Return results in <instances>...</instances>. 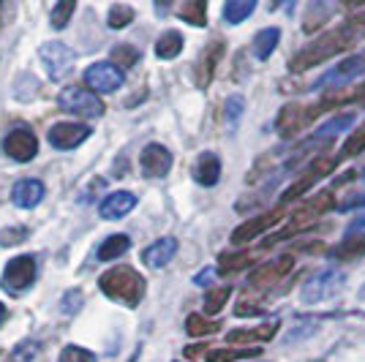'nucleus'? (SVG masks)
I'll use <instances>...</instances> for the list:
<instances>
[{
	"instance_id": "nucleus-1",
	"label": "nucleus",
	"mask_w": 365,
	"mask_h": 362,
	"mask_svg": "<svg viewBox=\"0 0 365 362\" xmlns=\"http://www.w3.org/2000/svg\"><path fill=\"white\" fill-rule=\"evenodd\" d=\"M351 44H354V36H351L349 28H338V31L322 33L319 38H314L311 44H305L303 49L292 58L289 71L303 74L308 68H314V66H319V63L330 61V58L341 55V52H346Z\"/></svg>"
},
{
	"instance_id": "nucleus-2",
	"label": "nucleus",
	"mask_w": 365,
	"mask_h": 362,
	"mask_svg": "<svg viewBox=\"0 0 365 362\" xmlns=\"http://www.w3.org/2000/svg\"><path fill=\"white\" fill-rule=\"evenodd\" d=\"M98 286H101V291L107 294L109 300H118L123 305H128V308H137L142 297H145V278L134 267H125V264L104 272Z\"/></svg>"
},
{
	"instance_id": "nucleus-3",
	"label": "nucleus",
	"mask_w": 365,
	"mask_h": 362,
	"mask_svg": "<svg viewBox=\"0 0 365 362\" xmlns=\"http://www.w3.org/2000/svg\"><path fill=\"white\" fill-rule=\"evenodd\" d=\"M58 106L63 112L74 115V118H85V120H96L104 115V101L96 95L93 90H85V88H63L61 95H58Z\"/></svg>"
},
{
	"instance_id": "nucleus-4",
	"label": "nucleus",
	"mask_w": 365,
	"mask_h": 362,
	"mask_svg": "<svg viewBox=\"0 0 365 362\" xmlns=\"http://www.w3.org/2000/svg\"><path fill=\"white\" fill-rule=\"evenodd\" d=\"M333 207H335L333 191L324 188V191H319L317 197H311L308 202H303L297 210L292 212V229H294V232H303L305 227H314L322 215H327Z\"/></svg>"
},
{
	"instance_id": "nucleus-5",
	"label": "nucleus",
	"mask_w": 365,
	"mask_h": 362,
	"mask_svg": "<svg viewBox=\"0 0 365 362\" xmlns=\"http://www.w3.org/2000/svg\"><path fill=\"white\" fill-rule=\"evenodd\" d=\"M36 281V259L33 257H16L6 264L0 286L6 291H25Z\"/></svg>"
},
{
	"instance_id": "nucleus-6",
	"label": "nucleus",
	"mask_w": 365,
	"mask_h": 362,
	"mask_svg": "<svg viewBox=\"0 0 365 362\" xmlns=\"http://www.w3.org/2000/svg\"><path fill=\"white\" fill-rule=\"evenodd\" d=\"M38 58H41L46 74L52 76V79L66 76L76 63V55L66 44H61V41H49V44H44L41 49H38Z\"/></svg>"
},
{
	"instance_id": "nucleus-7",
	"label": "nucleus",
	"mask_w": 365,
	"mask_h": 362,
	"mask_svg": "<svg viewBox=\"0 0 365 362\" xmlns=\"http://www.w3.org/2000/svg\"><path fill=\"white\" fill-rule=\"evenodd\" d=\"M85 85L93 93H115L123 85V68L118 63H93L85 71Z\"/></svg>"
},
{
	"instance_id": "nucleus-8",
	"label": "nucleus",
	"mask_w": 365,
	"mask_h": 362,
	"mask_svg": "<svg viewBox=\"0 0 365 362\" xmlns=\"http://www.w3.org/2000/svg\"><path fill=\"white\" fill-rule=\"evenodd\" d=\"M93 134L91 125H85V123H55L52 128H49V145L55 148V150H74L79 148L88 136Z\"/></svg>"
},
{
	"instance_id": "nucleus-9",
	"label": "nucleus",
	"mask_w": 365,
	"mask_h": 362,
	"mask_svg": "<svg viewBox=\"0 0 365 362\" xmlns=\"http://www.w3.org/2000/svg\"><path fill=\"white\" fill-rule=\"evenodd\" d=\"M139 169L145 177H167L169 169H172V152L158 145V142H150L145 145V150L139 152Z\"/></svg>"
},
{
	"instance_id": "nucleus-10",
	"label": "nucleus",
	"mask_w": 365,
	"mask_h": 362,
	"mask_svg": "<svg viewBox=\"0 0 365 362\" xmlns=\"http://www.w3.org/2000/svg\"><path fill=\"white\" fill-rule=\"evenodd\" d=\"M292 267H294V257H292V254H281L278 259H273V262L262 264L259 270H254V275L248 278V284L254 289H270V286H275L284 275H289Z\"/></svg>"
},
{
	"instance_id": "nucleus-11",
	"label": "nucleus",
	"mask_w": 365,
	"mask_h": 362,
	"mask_svg": "<svg viewBox=\"0 0 365 362\" xmlns=\"http://www.w3.org/2000/svg\"><path fill=\"white\" fill-rule=\"evenodd\" d=\"M284 221V210H270V212H262L257 218H251V221H245L240 227L232 232V245H243V242H251L254 237H259L262 232H267V229H273L275 224H281Z\"/></svg>"
},
{
	"instance_id": "nucleus-12",
	"label": "nucleus",
	"mask_w": 365,
	"mask_h": 362,
	"mask_svg": "<svg viewBox=\"0 0 365 362\" xmlns=\"http://www.w3.org/2000/svg\"><path fill=\"white\" fill-rule=\"evenodd\" d=\"M3 150H6L9 158L25 164V161L36 158V152H38V139H36V134L28 131V128H16V131H11V134L6 136Z\"/></svg>"
},
{
	"instance_id": "nucleus-13",
	"label": "nucleus",
	"mask_w": 365,
	"mask_h": 362,
	"mask_svg": "<svg viewBox=\"0 0 365 362\" xmlns=\"http://www.w3.org/2000/svg\"><path fill=\"white\" fill-rule=\"evenodd\" d=\"M335 166H333V161H327V158H322V161H317V164L311 166L308 172H305L303 177H297V180L292 182L289 188L281 194V205H287V202H294L297 197H303L308 188H314L317 182L322 180V177H327L330 172H333Z\"/></svg>"
},
{
	"instance_id": "nucleus-14",
	"label": "nucleus",
	"mask_w": 365,
	"mask_h": 362,
	"mask_svg": "<svg viewBox=\"0 0 365 362\" xmlns=\"http://www.w3.org/2000/svg\"><path fill=\"white\" fill-rule=\"evenodd\" d=\"M344 286V278L338 275L335 270H322L317 275H311L308 278V284L303 286V302H319L324 297H330L335 289Z\"/></svg>"
},
{
	"instance_id": "nucleus-15",
	"label": "nucleus",
	"mask_w": 365,
	"mask_h": 362,
	"mask_svg": "<svg viewBox=\"0 0 365 362\" xmlns=\"http://www.w3.org/2000/svg\"><path fill=\"white\" fill-rule=\"evenodd\" d=\"M175 254H178V240L175 237H161V240L150 242L142 251V262L150 270H161V267H167L169 262L175 259Z\"/></svg>"
},
{
	"instance_id": "nucleus-16",
	"label": "nucleus",
	"mask_w": 365,
	"mask_h": 362,
	"mask_svg": "<svg viewBox=\"0 0 365 362\" xmlns=\"http://www.w3.org/2000/svg\"><path fill=\"white\" fill-rule=\"evenodd\" d=\"M134 207H137V197H134L131 191H115V194H109V197L98 205V212H101V218H107V221H118V218H125Z\"/></svg>"
},
{
	"instance_id": "nucleus-17",
	"label": "nucleus",
	"mask_w": 365,
	"mask_h": 362,
	"mask_svg": "<svg viewBox=\"0 0 365 362\" xmlns=\"http://www.w3.org/2000/svg\"><path fill=\"white\" fill-rule=\"evenodd\" d=\"M44 199V182L41 180H33V177H22L11 188V202L16 207H25V210H33L36 205H41Z\"/></svg>"
},
{
	"instance_id": "nucleus-18",
	"label": "nucleus",
	"mask_w": 365,
	"mask_h": 362,
	"mask_svg": "<svg viewBox=\"0 0 365 362\" xmlns=\"http://www.w3.org/2000/svg\"><path fill=\"white\" fill-rule=\"evenodd\" d=\"M311 118H308V109L297 104H287L281 109V115H278V120H275V128H278V134L284 136V139H289L294 136L303 125H308Z\"/></svg>"
},
{
	"instance_id": "nucleus-19",
	"label": "nucleus",
	"mask_w": 365,
	"mask_h": 362,
	"mask_svg": "<svg viewBox=\"0 0 365 362\" xmlns=\"http://www.w3.org/2000/svg\"><path fill=\"white\" fill-rule=\"evenodd\" d=\"M365 74V55H351V58H344V61L335 66L333 71L322 76V85H341V82H349L354 76Z\"/></svg>"
},
{
	"instance_id": "nucleus-20",
	"label": "nucleus",
	"mask_w": 365,
	"mask_h": 362,
	"mask_svg": "<svg viewBox=\"0 0 365 362\" xmlns=\"http://www.w3.org/2000/svg\"><path fill=\"white\" fill-rule=\"evenodd\" d=\"M275 332H278V319L275 321H264V324H259V327H237V330H229L227 332V341L229 343H264V341H270L275 338Z\"/></svg>"
},
{
	"instance_id": "nucleus-21",
	"label": "nucleus",
	"mask_w": 365,
	"mask_h": 362,
	"mask_svg": "<svg viewBox=\"0 0 365 362\" xmlns=\"http://www.w3.org/2000/svg\"><path fill=\"white\" fill-rule=\"evenodd\" d=\"M224 58V41H213L210 46H205V52H202V58L197 63V85L199 88H207L210 85V79L215 74V66L218 61Z\"/></svg>"
},
{
	"instance_id": "nucleus-22",
	"label": "nucleus",
	"mask_w": 365,
	"mask_h": 362,
	"mask_svg": "<svg viewBox=\"0 0 365 362\" xmlns=\"http://www.w3.org/2000/svg\"><path fill=\"white\" fill-rule=\"evenodd\" d=\"M194 180L205 188H210L221 180V158L215 152H202L194 161Z\"/></svg>"
},
{
	"instance_id": "nucleus-23",
	"label": "nucleus",
	"mask_w": 365,
	"mask_h": 362,
	"mask_svg": "<svg viewBox=\"0 0 365 362\" xmlns=\"http://www.w3.org/2000/svg\"><path fill=\"white\" fill-rule=\"evenodd\" d=\"M333 257L338 259V262H351V259L365 257V234L363 232H349V234L333 248Z\"/></svg>"
},
{
	"instance_id": "nucleus-24",
	"label": "nucleus",
	"mask_w": 365,
	"mask_h": 362,
	"mask_svg": "<svg viewBox=\"0 0 365 362\" xmlns=\"http://www.w3.org/2000/svg\"><path fill=\"white\" fill-rule=\"evenodd\" d=\"M262 354V348H232V346H224V348H207L205 351V360L207 362H240V360H254Z\"/></svg>"
},
{
	"instance_id": "nucleus-25",
	"label": "nucleus",
	"mask_w": 365,
	"mask_h": 362,
	"mask_svg": "<svg viewBox=\"0 0 365 362\" xmlns=\"http://www.w3.org/2000/svg\"><path fill=\"white\" fill-rule=\"evenodd\" d=\"M278 41H281V31H278V28H262V31L254 36V58H257V61H267L275 52Z\"/></svg>"
},
{
	"instance_id": "nucleus-26",
	"label": "nucleus",
	"mask_w": 365,
	"mask_h": 362,
	"mask_svg": "<svg viewBox=\"0 0 365 362\" xmlns=\"http://www.w3.org/2000/svg\"><path fill=\"white\" fill-rule=\"evenodd\" d=\"M182 36L178 31H167L161 33V38L155 41V55L161 58V61H175L178 55L182 52Z\"/></svg>"
},
{
	"instance_id": "nucleus-27",
	"label": "nucleus",
	"mask_w": 365,
	"mask_h": 362,
	"mask_svg": "<svg viewBox=\"0 0 365 362\" xmlns=\"http://www.w3.org/2000/svg\"><path fill=\"white\" fill-rule=\"evenodd\" d=\"M180 19L194 28H205L207 25V0H182Z\"/></svg>"
},
{
	"instance_id": "nucleus-28",
	"label": "nucleus",
	"mask_w": 365,
	"mask_h": 362,
	"mask_svg": "<svg viewBox=\"0 0 365 362\" xmlns=\"http://www.w3.org/2000/svg\"><path fill=\"white\" fill-rule=\"evenodd\" d=\"M128 248H131V240H128L125 234H112V237H107V240L98 245L96 257L101 259V262H112V259L123 257Z\"/></svg>"
},
{
	"instance_id": "nucleus-29",
	"label": "nucleus",
	"mask_w": 365,
	"mask_h": 362,
	"mask_svg": "<svg viewBox=\"0 0 365 362\" xmlns=\"http://www.w3.org/2000/svg\"><path fill=\"white\" fill-rule=\"evenodd\" d=\"M254 9H257V0H227L224 3V19L229 25H240L254 14Z\"/></svg>"
},
{
	"instance_id": "nucleus-30",
	"label": "nucleus",
	"mask_w": 365,
	"mask_h": 362,
	"mask_svg": "<svg viewBox=\"0 0 365 362\" xmlns=\"http://www.w3.org/2000/svg\"><path fill=\"white\" fill-rule=\"evenodd\" d=\"M251 262H254V257H251L248 251H240V254L224 251V254L218 257V272H224V275H232V272L245 270V267H248Z\"/></svg>"
},
{
	"instance_id": "nucleus-31",
	"label": "nucleus",
	"mask_w": 365,
	"mask_h": 362,
	"mask_svg": "<svg viewBox=\"0 0 365 362\" xmlns=\"http://www.w3.org/2000/svg\"><path fill=\"white\" fill-rule=\"evenodd\" d=\"M76 11V0H58L55 6H52V14H49V25L55 28V31H63L68 22H71V16Z\"/></svg>"
},
{
	"instance_id": "nucleus-32",
	"label": "nucleus",
	"mask_w": 365,
	"mask_h": 362,
	"mask_svg": "<svg viewBox=\"0 0 365 362\" xmlns=\"http://www.w3.org/2000/svg\"><path fill=\"white\" fill-rule=\"evenodd\" d=\"M357 120L354 118V112H344V115H335L333 120H327L324 125H322L319 131H317V139H330V136L341 134V131H346V128H351V123Z\"/></svg>"
},
{
	"instance_id": "nucleus-33",
	"label": "nucleus",
	"mask_w": 365,
	"mask_h": 362,
	"mask_svg": "<svg viewBox=\"0 0 365 362\" xmlns=\"http://www.w3.org/2000/svg\"><path fill=\"white\" fill-rule=\"evenodd\" d=\"M221 330V324L218 321H210V319H205L202 314H191V316L185 319V332L191 335V338H202V335H213V332Z\"/></svg>"
},
{
	"instance_id": "nucleus-34",
	"label": "nucleus",
	"mask_w": 365,
	"mask_h": 362,
	"mask_svg": "<svg viewBox=\"0 0 365 362\" xmlns=\"http://www.w3.org/2000/svg\"><path fill=\"white\" fill-rule=\"evenodd\" d=\"M365 150V128H360V131H354V134L344 142V148L338 150V155H335V161L341 164V161H346V158H354V155H360V152Z\"/></svg>"
},
{
	"instance_id": "nucleus-35",
	"label": "nucleus",
	"mask_w": 365,
	"mask_h": 362,
	"mask_svg": "<svg viewBox=\"0 0 365 362\" xmlns=\"http://www.w3.org/2000/svg\"><path fill=\"white\" fill-rule=\"evenodd\" d=\"M245 112V98L243 95H229L227 104H224V123L229 128H237L240 125V118Z\"/></svg>"
},
{
	"instance_id": "nucleus-36",
	"label": "nucleus",
	"mask_w": 365,
	"mask_h": 362,
	"mask_svg": "<svg viewBox=\"0 0 365 362\" xmlns=\"http://www.w3.org/2000/svg\"><path fill=\"white\" fill-rule=\"evenodd\" d=\"M134 22V9L131 6H112L107 14V25L112 28V31H123L125 25H131Z\"/></svg>"
},
{
	"instance_id": "nucleus-37",
	"label": "nucleus",
	"mask_w": 365,
	"mask_h": 362,
	"mask_svg": "<svg viewBox=\"0 0 365 362\" xmlns=\"http://www.w3.org/2000/svg\"><path fill=\"white\" fill-rule=\"evenodd\" d=\"M229 297H232V286L210 289V291H207V297H205V314H207V316L218 314V311L227 305Z\"/></svg>"
},
{
	"instance_id": "nucleus-38",
	"label": "nucleus",
	"mask_w": 365,
	"mask_h": 362,
	"mask_svg": "<svg viewBox=\"0 0 365 362\" xmlns=\"http://www.w3.org/2000/svg\"><path fill=\"white\" fill-rule=\"evenodd\" d=\"M139 49H134L131 44H118L112 49V61L118 63L120 68H131V66H137L139 63Z\"/></svg>"
},
{
	"instance_id": "nucleus-39",
	"label": "nucleus",
	"mask_w": 365,
	"mask_h": 362,
	"mask_svg": "<svg viewBox=\"0 0 365 362\" xmlns=\"http://www.w3.org/2000/svg\"><path fill=\"white\" fill-rule=\"evenodd\" d=\"M82 302H85L82 291H79V289H68L61 300V311L66 314V316H74V314L82 311Z\"/></svg>"
},
{
	"instance_id": "nucleus-40",
	"label": "nucleus",
	"mask_w": 365,
	"mask_h": 362,
	"mask_svg": "<svg viewBox=\"0 0 365 362\" xmlns=\"http://www.w3.org/2000/svg\"><path fill=\"white\" fill-rule=\"evenodd\" d=\"M61 362H96V357L82 346H66L61 351Z\"/></svg>"
},
{
	"instance_id": "nucleus-41",
	"label": "nucleus",
	"mask_w": 365,
	"mask_h": 362,
	"mask_svg": "<svg viewBox=\"0 0 365 362\" xmlns=\"http://www.w3.org/2000/svg\"><path fill=\"white\" fill-rule=\"evenodd\" d=\"M28 240V229L25 227H11L0 232V245H19Z\"/></svg>"
},
{
	"instance_id": "nucleus-42",
	"label": "nucleus",
	"mask_w": 365,
	"mask_h": 362,
	"mask_svg": "<svg viewBox=\"0 0 365 362\" xmlns=\"http://www.w3.org/2000/svg\"><path fill=\"white\" fill-rule=\"evenodd\" d=\"M363 205H365V191H354L351 197H346L344 202H341V212L354 210V207H363Z\"/></svg>"
},
{
	"instance_id": "nucleus-43",
	"label": "nucleus",
	"mask_w": 365,
	"mask_h": 362,
	"mask_svg": "<svg viewBox=\"0 0 365 362\" xmlns=\"http://www.w3.org/2000/svg\"><path fill=\"white\" fill-rule=\"evenodd\" d=\"M346 28H349L351 33H357V36H365V11L351 16L349 22H346Z\"/></svg>"
},
{
	"instance_id": "nucleus-44",
	"label": "nucleus",
	"mask_w": 365,
	"mask_h": 362,
	"mask_svg": "<svg viewBox=\"0 0 365 362\" xmlns=\"http://www.w3.org/2000/svg\"><path fill=\"white\" fill-rule=\"evenodd\" d=\"M294 3H297V0H270V9H273V11L284 9L287 14H292V11H294Z\"/></svg>"
},
{
	"instance_id": "nucleus-45",
	"label": "nucleus",
	"mask_w": 365,
	"mask_h": 362,
	"mask_svg": "<svg viewBox=\"0 0 365 362\" xmlns=\"http://www.w3.org/2000/svg\"><path fill=\"white\" fill-rule=\"evenodd\" d=\"M213 278H215V270H213V267H205V270H202V272L197 275V278H194V284H199V286H205V284H210Z\"/></svg>"
},
{
	"instance_id": "nucleus-46",
	"label": "nucleus",
	"mask_w": 365,
	"mask_h": 362,
	"mask_svg": "<svg viewBox=\"0 0 365 362\" xmlns=\"http://www.w3.org/2000/svg\"><path fill=\"white\" fill-rule=\"evenodd\" d=\"M153 3H155V14H158V16H167L175 0H153Z\"/></svg>"
},
{
	"instance_id": "nucleus-47",
	"label": "nucleus",
	"mask_w": 365,
	"mask_h": 362,
	"mask_svg": "<svg viewBox=\"0 0 365 362\" xmlns=\"http://www.w3.org/2000/svg\"><path fill=\"white\" fill-rule=\"evenodd\" d=\"M349 180H354V172H349V175H344L341 180H335L333 188H341V185H346V182H349Z\"/></svg>"
},
{
	"instance_id": "nucleus-48",
	"label": "nucleus",
	"mask_w": 365,
	"mask_h": 362,
	"mask_svg": "<svg viewBox=\"0 0 365 362\" xmlns=\"http://www.w3.org/2000/svg\"><path fill=\"white\" fill-rule=\"evenodd\" d=\"M365 0H344V6H346V9H357V6H363Z\"/></svg>"
},
{
	"instance_id": "nucleus-49",
	"label": "nucleus",
	"mask_w": 365,
	"mask_h": 362,
	"mask_svg": "<svg viewBox=\"0 0 365 362\" xmlns=\"http://www.w3.org/2000/svg\"><path fill=\"white\" fill-rule=\"evenodd\" d=\"M6 316H9V311H6V305L0 302V327H3V321H6Z\"/></svg>"
},
{
	"instance_id": "nucleus-50",
	"label": "nucleus",
	"mask_w": 365,
	"mask_h": 362,
	"mask_svg": "<svg viewBox=\"0 0 365 362\" xmlns=\"http://www.w3.org/2000/svg\"><path fill=\"white\" fill-rule=\"evenodd\" d=\"M357 93H360V98H363V101H365V85H363V88H360V90H357Z\"/></svg>"
},
{
	"instance_id": "nucleus-51",
	"label": "nucleus",
	"mask_w": 365,
	"mask_h": 362,
	"mask_svg": "<svg viewBox=\"0 0 365 362\" xmlns=\"http://www.w3.org/2000/svg\"><path fill=\"white\" fill-rule=\"evenodd\" d=\"M360 297L365 300V284H363V289H360Z\"/></svg>"
},
{
	"instance_id": "nucleus-52",
	"label": "nucleus",
	"mask_w": 365,
	"mask_h": 362,
	"mask_svg": "<svg viewBox=\"0 0 365 362\" xmlns=\"http://www.w3.org/2000/svg\"><path fill=\"white\" fill-rule=\"evenodd\" d=\"M363 180H365V169H363Z\"/></svg>"
}]
</instances>
